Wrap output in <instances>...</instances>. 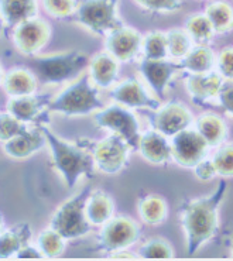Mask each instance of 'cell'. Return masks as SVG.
<instances>
[{
    "label": "cell",
    "mask_w": 233,
    "mask_h": 261,
    "mask_svg": "<svg viewBox=\"0 0 233 261\" xmlns=\"http://www.w3.org/2000/svg\"><path fill=\"white\" fill-rule=\"evenodd\" d=\"M227 191L221 179L215 192L198 199H187L181 205V223L187 234V253L195 254L218 231V211Z\"/></svg>",
    "instance_id": "6da1fadb"
},
{
    "label": "cell",
    "mask_w": 233,
    "mask_h": 261,
    "mask_svg": "<svg viewBox=\"0 0 233 261\" xmlns=\"http://www.w3.org/2000/svg\"><path fill=\"white\" fill-rule=\"evenodd\" d=\"M179 71H184L179 62L166 61V60L144 58L139 64V72L146 79L148 86L156 92V95L159 97L164 96V92H166L170 81Z\"/></svg>",
    "instance_id": "2e32d148"
},
{
    "label": "cell",
    "mask_w": 233,
    "mask_h": 261,
    "mask_svg": "<svg viewBox=\"0 0 233 261\" xmlns=\"http://www.w3.org/2000/svg\"><path fill=\"white\" fill-rule=\"evenodd\" d=\"M36 246L41 251L44 258L54 260V258L61 257L62 253L65 251L67 240L58 231L48 227V229L40 231L37 240H36Z\"/></svg>",
    "instance_id": "f1b7e54d"
},
{
    "label": "cell",
    "mask_w": 233,
    "mask_h": 261,
    "mask_svg": "<svg viewBox=\"0 0 233 261\" xmlns=\"http://www.w3.org/2000/svg\"><path fill=\"white\" fill-rule=\"evenodd\" d=\"M2 88L10 97L33 95L38 89V79L31 69L13 68L3 75Z\"/></svg>",
    "instance_id": "44dd1931"
},
{
    "label": "cell",
    "mask_w": 233,
    "mask_h": 261,
    "mask_svg": "<svg viewBox=\"0 0 233 261\" xmlns=\"http://www.w3.org/2000/svg\"><path fill=\"white\" fill-rule=\"evenodd\" d=\"M95 167L102 174L116 175L127 165L130 147L119 134L112 133L98 141L92 148Z\"/></svg>",
    "instance_id": "9c48e42d"
},
{
    "label": "cell",
    "mask_w": 233,
    "mask_h": 261,
    "mask_svg": "<svg viewBox=\"0 0 233 261\" xmlns=\"http://www.w3.org/2000/svg\"><path fill=\"white\" fill-rule=\"evenodd\" d=\"M141 45L143 37L140 33L123 24L109 31L105 38L106 51L120 62L133 61L140 53Z\"/></svg>",
    "instance_id": "5bb4252c"
},
{
    "label": "cell",
    "mask_w": 233,
    "mask_h": 261,
    "mask_svg": "<svg viewBox=\"0 0 233 261\" xmlns=\"http://www.w3.org/2000/svg\"><path fill=\"white\" fill-rule=\"evenodd\" d=\"M25 127H27L25 123L20 122L19 119H16V117L10 115L9 112H6V113H0V141H2V143H5L7 140L16 137V136L21 133Z\"/></svg>",
    "instance_id": "836d02e7"
},
{
    "label": "cell",
    "mask_w": 233,
    "mask_h": 261,
    "mask_svg": "<svg viewBox=\"0 0 233 261\" xmlns=\"http://www.w3.org/2000/svg\"><path fill=\"white\" fill-rule=\"evenodd\" d=\"M205 14L214 27L215 33L225 34L233 30V7L226 2H212L205 9Z\"/></svg>",
    "instance_id": "83f0119b"
},
{
    "label": "cell",
    "mask_w": 233,
    "mask_h": 261,
    "mask_svg": "<svg viewBox=\"0 0 233 261\" xmlns=\"http://www.w3.org/2000/svg\"><path fill=\"white\" fill-rule=\"evenodd\" d=\"M115 212V203L111 195L105 191H91V194L86 199L85 213L89 223L92 226L105 225Z\"/></svg>",
    "instance_id": "603a6c76"
},
{
    "label": "cell",
    "mask_w": 233,
    "mask_h": 261,
    "mask_svg": "<svg viewBox=\"0 0 233 261\" xmlns=\"http://www.w3.org/2000/svg\"><path fill=\"white\" fill-rule=\"evenodd\" d=\"M222 78L218 73H192L185 75L184 84L187 91L191 95L192 102L198 106L203 105L206 100L218 96L222 86Z\"/></svg>",
    "instance_id": "d6986e66"
},
{
    "label": "cell",
    "mask_w": 233,
    "mask_h": 261,
    "mask_svg": "<svg viewBox=\"0 0 233 261\" xmlns=\"http://www.w3.org/2000/svg\"><path fill=\"white\" fill-rule=\"evenodd\" d=\"M93 123L99 128L109 130L112 133L119 134L129 144L130 150H139L140 140V124L133 112L129 108L115 103L103 108L93 113Z\"/></svg>",
    "instance_id": "52a82bcc"
},
{
    "label": "cell",
    "mask_w": 233,
    "mask_h": 261,
    "mask_svg": "<svg viewBox=\"0 0 233 261\" xmlns=\"http://www.w3.org/2000/svg\"><path fill=\"white\" fill-rule=\"evenodd\" d=\"M167 49L174 60H183L191 49V37L184 30L174 29L166 34Z\"/></svg>",
    "instance_id": "1f68e13d"
},
{
    "label": "cell",
    "mask_w": 233,
    "mask_h": 261,
    "mask_svg": "<svg viewBox=\"0 0 233 261\" xmlns=\"http://www.w3.org/2000/svg\"><path fill=\"white\" fill-rule=\"evenodd\" d=\"M137 212L144 223L150 226L160 225L168 216V203L160 195H147L137 202Z\"/></svg>",
    "instance_id": "484cf974"
},
{
    "label": "cell",
    "mask_w": 233,
    "mask_h": 261,
    "mask_svg": "<svg viewBox=\"0 0 233 261\" xmlns=\"http://www.w3.org/2000/svg\"><path fill=\"white\" fill-rule=\"evenodd\" d=\"M3 75H5V72H3V68H2V64H0V85H2V81H3Z\"/></svg>",
    "instance_id": "b9f144b4"
},
{
    "label": "cell",
    "mask_w": 233,
    "mask_h": 261,
    "mask_svg": "<svg viewBox=\"0 0 233 261\" xmlns=\"http://www.w3.org/2000/svg\"><path fill=\"white\" fill-rule=\"evenodd\" d=\"M89 55L80 49H69L45 55H33L30 68L38 84L47 86L69 84L80 78L89 65Z\"/></svg>",
    "instance_id": "3957f363"
},
{
    "label": "cell",
    "mask_w": 233,
    "mask_h": 261,
    "mask_svg": "<svg viewBox=\"0 0 233 261\" xmlns=\"http://www.w3.org/2000/svg\"><path fill=\"white\" fill-rule=\"evenodd\" d=\"M33 230L29 223H20L0 233V260L16 258V255L24 246L31 243Z\"/></svg>",
    "instance_id": "7402d4cb"
},
{
    "label": "cell",
    "mask_w": 233,
    "mask_h": 261,
    "mask_svg": "<svg viewBox=\"0 0 233 261\" xmlns=\"http://www.w3.org/2000/svg\"><path fill=\"white\" fill-rule=\"evenodd\" d=\"M209 144L198 130L185 128L172 136L171 157L184 168H194L208 154Z\"/></svg>",
    "instance_id": "8fae6325"
},
{
    "label": "cell",
    "mask_w": 233,
    "mask_h": 261,
    "mask_svg": "<svg viewBox=\"0 0 233 261\" xmlns=\"http://www.w3.org/2000/svg\"><path fill=\"white\" fill-rule=\"evenodd\" d=\"M196 130L206 140L209 147H218L226 140L227 126L221 116L203 113L196 120Z\"/></svg>",
    "instance_id": "d4e9b609"
},
{
    "label": "cell",
    "mask_w": 233,
    "mask_h": 261,
    "mask_svg": "<svg viewBox=\"0 0 233 261\" xmlns=\"http://www.w3.org/2000/svg\"><path fill=\"white\" fill-rule=\"evenodd\" d=\"M139 257L140 258H163L168 260L174 257V249L172 246L164 239H150L139 249Z\"/></svg>",
    "instance_id": "d6a6232c"
},
{
    "label": "cell",
    "mask_w": 233,
    "mask_h": 261,
    "mask_svg": "<svg viewBox=\"0 0 233 261\" xmlns=\"http://www.w3.org/2000/svg\"><path fill=\"white\" fill-rule=\"evenodd\" d=\"M143 51L144 58L147 60H166L168 49H167V37L164 33L153 31L148 33L143 38Z\"/></svg>",
    "instance_id": "4dcf8cb0"
},
{
    "label": "cell",
    "mask_w": 233,
    "mask_h": 261,
    "mask_svg": "<svg viewBox=\"0 0 233 261\" xmlns=\"http://www.w3.org/2000/svg\"><path fill=\"white\" fill-rule=\"evenodd\" d=\"M184 71L192 73H206L215 65V57L212 49L206 45H196L195 48H191L190 53L179 61Z\"/></svg>",
    "instance_id": "4316f807"
},
{
    "label": "cell",
    "mask_w": 233,
    "mask_h": 261,
    "mask_svg": "<svg viewBox=\"0 0 233 261\" xmlns=\"http://www.w3.org/2000/svg\"><path fill=\"white\" fill-rule=\"evenodd\" d=\"M136 3L150 12H177L183 7V0H135Z\"/></svg>",
    "instance_id": "8d00e7d4"
},
{
    "label": "cell",
    "mask_w": 233,
    "mask_h": 261,
    "mask_svg": "<svg viewBox=\"0 0 233 261\" xmlns=\"http://www.w3.org/2000/svg\"><path fill=\"white\" fill-rule=\"evenodd\" d=\"M43 132L49 148L51 164L68 189H75L82 178H93L95 161L92 152L57 136L47 123L36 124Z\"/></svg>",
    "instance_id": "7a4b0ae2"
},
{
    "label": "cell",
    "mask_w": 233,
    "mask_h": 261,
    "mask_svg": "<svg viewBox=\"0 0 233 261\" xmlns=\"http://www.w3.org/2000/svg\"><path fill=\"white\" fill-rule=\"evenodd\" d=\"M232 257H233V237H232Z\"/></svg>",
    "instance_id": "ee69618b"
},
{
    "label": "cell",
    "mask_w": 233,
    "mask_h": 261,
    "mask_svg": "<svg viewBox=\"0 0 233 261\" xmlns=\"http://www.w3.org/2000/svg\"><path fill=\"white\" fill-rule=\"evenodd\" d=\"M103 108L99 88L93 85L89 73L84 72L53 96L48 112L67 117H85Z\"/></svg>",
    "instance_id": "277c9868"
},
{
    "label": "cell",
    "mask_w": 233,
    "mask_h": 261,
    "mask_svg": "<svg viewBox=\"0 0 233 261\" xmlns=\"http://www.w3.org/2000/svg\"><path fill=\"white\" fill-rule=\"evenodd\" d=\"M214 165L218 175L233 176V144L221 147L214 155Z\"/></svg>",
    "instance_id": "e575fe53"
},
{
    "label": "cell",
    "mask_w": 233,
    "mask_h": 261,
    "mask_svg": "<svg viewBox=\"0 0 233 261\" xmlns=\"http://www.w3.org/2000/svg\"><path fill=\"white\" fill-rule=\"evenodd\" d=\"M51 99H53V95L37 93V92L33 95H25V96L10 97L7 100L6 109L10 115L25 124L47 123V120L43 119V116L49 113L48 106Z\"/></svg>",
    "instance_id": "4fadbf2b"
},
{
    "label": "cell",
    "mask_w": 233,
    "mask_h": 261,
    "mask_svg": "<svg viewBox=\"0 0 233 261\" xmlns=\"http://www.w3.org/2000/svg\"><path fill=\"white\" fill-rule=\"evenodd\" d=\"M2 230H3V220L0 218V233H2Z\"/></svg>",
    "instance_id": "7bdbcfd3"
},
{
    "label": "cell",
    "mask_w": 233,
    "mask_h": 261,
    "mask_svg": "<svg viewBox=\"0 0 233 261\" xmlns=\"http://www.w3.org/2000/svg\"><path fill=\"white\" fill-rule=\"evenodd\" d=\"M195 176L198 179H202V181H209L212 179L215 175H218L216 172V168H215L214 161L211 160H205L203 158L202 161L199 164H196L195 167Z\"/></svg>",
    "instance_id": "ab89813d"
},
{
    "label": "cell",
    "mask_w": 233,
    "mask_h": 261,
    "mask_svg": "<svg viewBox=\"0 0 233 261\" xmlns=\"http://www.w3.org/2000/svg\"><path fill=\"white\" fill-rule=\"evenodd\" d=\"M141 229L137 222L127 216H112L98 234V250L105 253H115L129 249L140 239Z\"/></svg>",
    "instance_id": "ba28073f"
},
{
    "label": "cell",
    "mask_w": 233,
    "mask_h": 261,
    "mask_svg": "<svg viewBox=\"0 0 233 261\" xmlns=\"http://www.w3.org/2000/svg\"><path fill=\"white\" fill-rule=\"evenodd\" d=\"M37 14V0H0V16L10 29Z\"/></svg>",
    "instance_id": "cb8c5ba5"
},
{
    "label": "cell",
    "mask_w": 233,
    "mask_h": 261,
    "mask_svg": "<svg viewBox=\"0 0 233 261\" xmlns=\"http://www.w3.org/2000/svg\"><path fill=\"white\" fill-rule=\"evenodd\" d=\"M192 120L194 117L188 108L177 100L168 102L156 110L153 116H148V123L153 130H157L166 137H172L188 128L192 124Z\"/></svg>",
    "instance_id": "7c38bea8"
},
{
    "label": "cell",
    "mask_w": 233,
    "mask_h": 261,
    "mask_svg": "<svg viewBox=\"0 0 233 261\" xmlns=\"http://www.w3.org/2000/svg\"><path fill=\"white\" fill-rule=\"evenodd\" d=\"M47 146V140L38 126L27 127L16 137L3 143V151L13 160H25Z\"/></svg>",
    "instance_id": "e0dca14e"
},
{
    "label": "cell",
    "mask_w": 233,
    "mask_h": 261,
    "mask_svg": "<svg viewBox=\"0 0 233 261\" xmlns=\"http://www.w3.org/2000/svg\"><path fill=\"white\" fill-rule=\"evenodd\" d=\"M185 31L190 37L198 44H206L212 40L214 36V27L211 24L206 14H192L185 21Z\"/></svg>",
    "instance_id": "f546056e"
},
{
    "label": "cell",
    "mask_w": 233,
    "mask_h": 261,
    "mask_svg": "<svg viewBox=\"0 0 233 261\" xmlns=\"http://www.w3.org/2000/svg\"><path fill=\"white\" fill-rule=\"evenodd\" d=\"M111 97L115 103H119L129 109H150L159 110L163 105L159 99H154L148 95V92L141 85L137 78H127L120 84L113 86L111 91Z\"/></svg>",
    "instance_id": "9a60e30c"
},
{
    "label": "cell",
    "mask_w": 233,
    "mask_h": 261,
    "mask_svg": "<svg viewBox=\"0 0 233 261\" xmlns=\"http://www.w3.org/2000/svg\"><path fill=\"white\" fill-rule=\"evenodd\" d=\"M91 191V187H85L80 194L62 202L51 216L49 227L58 231L67 242L82 239L92 230L85 213L86 199Z\"/></svg>",
    "instance_id": "5b68a950"
},
{
    "label": "cell",
    "mask_w": 233,
    "mask_h": 261,
    "mask_svg": "<svg viewBox=\"0 0 233 261\" xmlns=\"http://www.w3.org/2000/svg\"><path fill=\"white\" fill-rule=\"evenodd\" d=\"M218 68L223 78L233 79V47H227L219 54Z\"/></svg>",
    "instance_id": "f35d334b"
},
{
    "label": "cell",
    "mask_w": 233,
    "mask_h": 261,
    "mask_svg": "<svg viewBox=\"0 0 233 261\" xmlns=\"http://www.w3.org/2000/svg\"><path fill=\"white\" fill-rule=\"evenodd\" d=\"M51 25L38 17H31L13 29L12 40L19 53L27 57L37 55L48 44Z\"/></svg>",
    "instance_id": "30bf717a"
},
{
    "label": "cell",
    "mask_w": 233,
    "mask_h": 261,
    "mask_svg": "<svg viewBox=\"0 0 233 261\" xmlns=\"http://www.w3.org/2000/svg\"><path fill=\"white\" fill-rule=\"evenodd\" d=\"M119 0H81L72 14L75 23L96 36H106L109 31L122 25L117 17Z\"/></svg>",
    "instance_id": "8992f818"
},
{
    "label": "cell",
    "mask_w": 233,
    "mask_h": 261,
    "mask_svg": "<svg viewBox=\"0 0 233 261\" xmlns=\"http://www.w3.org/2000/svg\"><path fill=\"white\" fill-rule=\"evenodd\" d=\"M88 73L92 84L99 89H111L119 76V61L108 51L98 53L91 58Z\"/></svg>",
    "instance_id": "ac0fdd59"
},
{
    "label": "cell",
    "mask_w": 233,
    "mask_h": 261,
    "mask_svg": "<svg viewBox=\"0 0 233 261\" xmlns=\"http://www.w3.org/2000/svg\"><path fill=\"white\" fill-rule=\"evenodd\" d=\"M16 258H44L43 254H41V251L37 249V246L36 247H33L31 244H27V246H24L23 249L20 250L19 253H17V255H16Z\"/></svg>",
    "instance_id": "60d3db41"
},
{
    "label": "cell",
    "mask_w": 233,
    "mask_h": 261,
    "mask_svg": "<svg viewBox=\"0 0 233 261\" xmlns=\"http://www.w3.org/2000/svg\"><path fill=\"white\" fill-rule=\"evenodd\" d=\"M218 99L222 108L226 110L229 115L233 116V79H226L222 82Z\"/></svg>",
    "instance_id": "74e56055"
},
{
    "label": "cell",
    "mask_w": 233,
    "mask_h": 261,
    "mask_svg": "<svg viewBox=\"0 0 233 261\" xmlns=\"http://www.w3.org/2000/svg\"><path fill=\"white\" fill-rule=\"evenodd\" d=\"M137 151H140L141 157L150 164L161 165L171 157V144L167 141L164 134L157 130H148L140 136Z\"/></svg>",
    "instance_id": "ffe728a7"
},
{
    "label": "cell",
    "mask_w": 233,
    "mask_h": 261,
    "mask_svg": "<svg viewBox=\"0 0 233 261\" xmlns=\"http://www.w3.org/2000/svg\"><path fill=\"white\" fill-rule=\"evenodd\" d=\"M76 0H43V7L51 17L64 18L72 16L76 10Z\"/></svg>",
    "instance_id": "d590c367"
}]
</instances>
